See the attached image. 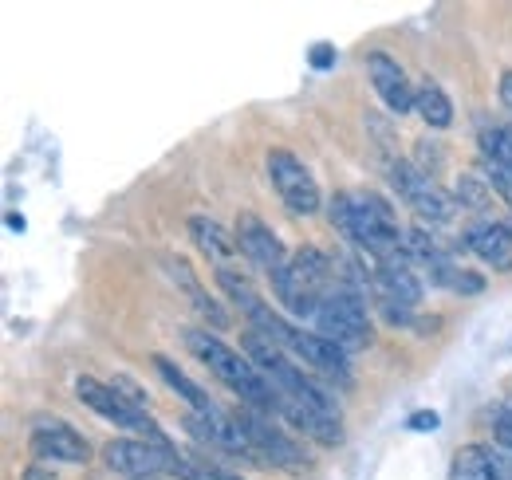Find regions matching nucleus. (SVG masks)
I'll return each mask as SVG.
<instances>
[{
  "instance_id": "nucleus-1",
  "label": "nucleus",
  "mask_w": 512,
  "mask_h": 480,
  "mask_svg": "<svg viewBox=\"0 0 512 480\" xmlns=\"http://www.w3.org/2000/svg\"><path fill=\"white\" fill-rule=\"evenodd\" d=\"M331 225L351 244H359L371 260L406 256V248H402L406 233L398 229V213L379 193H339V197H331Z\"/></svg>"
},
{
  "instance_id": "nucleus-2",
  "label": "nucleus",
  "mask_w": 512,
  "mask_h": 480,
  "mask_svg": "<svg viewBox=\"0 0 512 480\" xmlns=\"http://www.w3.org/2000/svg\"><path fill=\"white\" fill-rule=\"evenodd\" d=\"M186 343H190L193 355L205 362V366L241 398V406L260 410V414H276V390H272V382H268L241 351L225 347V343H221L217 335H209V331H186Z\"/></svg>"
},
{
  "instance_id": "nucleus-3",
  "label": "nucleus",
  "mask_w": 512,
  "mask_h": 480,
  "mask_svg": "<svg viewBox=\"0 0 512 480\" xmlns=\"http://www.w3.org/2000/svg\"><path fill=\"white\" fill-rule=\"evenodd\" d=\"M272 288H276V300L284 303L296 319H316L320 303L335 288V260L320 248H296L284 276Z\"/></svg>"
},
{
  "instance_id": "nucleus-4",
  "label": "nucleus",
  "mask_w": 512,
  "mask_h": 480,
  "mask_svg": "<svg viewBox=\"0 0 512 480\" xmlns=\"http://www.w3.org/2000/svg\"><path fill=\"white\" fill-rule=\"evenodd\" d=\"M367 303H371L367 292H359V288L335 280V288L327 292V300L320 303V311H316V319H312V323H316V335H323V339L335 343V347H343L347 355L371 347L375 335H371Z\"/></svg>"
},
{
  "instance_id": "nucleus-5",
  "label": "nucleus",
  "mask_w": 512,
  "mask_h": 480,
  "mask_svg": "<svg viewBox=\"0 0 512 480\" xmlns=\"http://www.w3.org/2000/svg\"><path fill=\"white\" fill-rule=\"evenodd\" d=\"M75 398L83 402V406H91L99 418L115 421V425H123V429H130L134 437H142V441H154V445H174L154 421H150V414L146 410H134V406H127L115 390H111V382H99V378H75Z\"/></svg>"
},
{
  "instance_id": "nucleus-6",
  "label": "nucleus",
  "mask_w": 512,
  "mask_h": 480,
  "mask_svg": "<svg viewBox=\"0 0 512 480\" xmlns=\"http://www.w3.org/2000/svg\"><path fill=\"white\" fill-rule=\"evenodd\" d=\"M390 185L394 193L430 225H446L449 217L457 213V201L449 197L438 181L430 178L426 170L410 166V162H390Z\"/></svg>"
},
{
  "instance_id": "nucleus-7",
  "label": "nucleus",
  "mask_w": 512,
  "mask_h": 480,
  "mask_svg": "<svg viewBox=\"0 0 512 480\" xmlns=\"http://www.w3.org/2000/svg\"><path fill=\"white\" fill-rule=\"evenodd\" d=\"M233 414H237V421L245 425L256 457H264L268 465L288 469V473H304V469H312L304 445H296L280 425H272V414H260V410H249V406H241V410H233Z\"/></svg>"
},
{
  "instance_id": "nucleus-8",
  "label": "nucleus",
  "mask_w": 512,
  "mask_h": 480,
  "mask_svg": "<svg viewBox=\"0 0 512 480\" xmlns=\"http://www.w3.org/2000/svg\"><path fill=\"white\" fill-rule=\"evenodd\" d=\"M268 181L276 189V197L300 213V217H312L320 209V185L312 178V170L292 154V150H268Z\"/></svg>"
},
{
  "instance_id": "nucleus-9",
  "label": "nucleus",
  "mask_w": 512,
  "mask_h": 480,
  "mask_svg": "<svg viewBox=\"0 0 512 480\" xmlns=\"http://www.w3.org/2000/svg\"><path fill=\"white\" fill-rule=\"evenodd\" d=\"M170 453H174V445H154V441H142V437H119V441H107L103 445L107 469L111 473H123L130 480L166 477Z\"/></svg>"
},
{
  "instance_id": "nucleus-10",
  "label": "nucleus",
  "mask_w": 512,
  "mask_h": 480,
  "mask_svg": "<svg viewBox=\"0 0 512 480\" xmlns=\"http://www.w3.org/2000/svg\"><path fill=\"white\" fill-rule=\"evenodd\" d=\"M233 233H237V244H241V256L276 284V280L284 276L288 260H292V252H284L280 237H276V233H272L256 213H241Z\"/></svg>"
},
{
  "instance_id": "nucleus-11",
  "label": "nucleus",
  "mask_w": 512,
  "mask_h": 480,
  "mask_svg": "<svg viewBox=\"0 0 512 480\" xmlns=\"http://www.w3.org/2000/svg\"><path fill=\"white\" fill-rule=\"evenodd\" d=\"M284 351H292L296 359L304 362V370H312V374H323V378H331V382H339V386L351 382L347 351L335 347V343H327V339L316 335V331H300V327H292V331L284 335Z\"/></svg>"
},
{
  "instance_id": "nucleus-12",
  "label": "nucleus",
  "mask_w": 512,
  "mask_h": 480,
  "mask_svg": "<svg viewBox=\"0 0 512 480\" xmlns=\"http://www.w3.org/2000/svg\"><path fill=\"white\" fill-rule=\"evenodd\" d=\"M32 457L36 461H64V465H87L91 461V445L67 425V421H40L28 437Z\"/></svg>"
},
{
  "instance_id": "nucleus-13",
  "label": "nucleus",
  "mask_w": 512,
  "mask_h": 480,
  "mask_svg": "<svg viewBox=\"0 0 512 480\" xmlns=\"http://www.w3.org/2000/svg\"><path fill=\"white\" fill-rule=\"evenodd\" d=\"M367 75H371V87L379 91V99L386 103V111H394V115L414 111V95H418V91L410 87V79H406V71L398 67V60L375 52V56H367Z\"/></svg>"
},
{
  "instance_id": "nucleus-14",
  "label": "nucleus",
  "mask_w": 512,
  "mask_h": 480,
  "mask_svg": "<svg viewBox=\"0 0 512 480\" xmlns=\"http://www.w3.org/2000/svg\"><path fill=\"white\" fill-rule=\"evenodd\" d=\"M276 414L288 421L296 433L320 441V445H339L343 441V429H339V418H327L320 410H308L304 402H292V398H280L276 402Z\"/></svg>"
},
{
  "instance_id": "nucleus-15",
  "label": "nucleus",
  "mask_w": 512,
  "mask_h": 480,
  "mask_svg": "<svg viewBox=\"0 0 512 480\" xmlns=\"http://www.w3.org/2000/svg\"><path fill=\"white\" fill-rule=\"evenodd\" d=\"M469 252H477L485 264H493L497 272H509L512 268V229L501 221H481L469 229Z\"/></svg>"
},
{
  "instance_id": "nucleus-16",
  "label": "nucleus",
  "mask_w": 512,
  "mask_h": 480,
  "mask_svg": "<svg viewBox=\"0 0 512 480\" xmlns=\"http://www.w3.org/2000/svg\"><path fill=\"white\" fill-rule=\"evenodd\" d=\"M186 225H190L193 244H197L209 260H217V264H229V256H237V252H241L237 233H229V229H225L221 221H213V217H190Z\"/></svg>"
},
{
  "instance_id": "nucleus-17",
  "label": "nucleus",
  "mask_w": 512,
  "mask_h": 480,
  "mask_svg": "<svg viewBox=\"0 0 512 480\" xmlns=\"http://www.w3.org/2000/svg\"><path fill=\"white\" fill-rule=\"evenodd\" d=\"M154 366H158V374H162V382L170 386V390H178V398L190 406L193 414H209V410H217V402L193 382L190 374L182 370V366H174V362L166 359V355H154Z\"/></svg>"
},
{
  "instance_id": "nucleus-18",
  "label": "nucleus",
  "mask_w": 512,
  "mask_h": 480,
  "mask_svg": "<svg viewBox=\"0 0 512 480\" xmlns=\"http://www.w3.org/2000/svg\"><path fill=\"white\" fill-rule=\"evenodd\" d=\"M497 449H485V445H465L453 453V465H449V480H497V465H493Z\"/></svg>"
},
{
  "instance_id": "nucleus-19",
  "label": "nucleus",
  "mask_w": 512,
  "mask_h": 480,
  "mask_svg": "<svg viewBox=\"0 0 512 480\" xmlns=\"http://www.w3.org/2000/svg\"><path fill=\"white\" fill-rule=\"evenodd\" d=\"M217 288H221L229 300L245 311V319L253 315L256 307H264L260 292H256V284L241 272V268H233V264H221V268H217Z\"/></svg>"
},
{
  "instance_id": "nucleus-20",
  "label": "nucleus",
  "mask_w": 512,
  "mask_h": 480,
  "mask_svg": "<svg viewBox=\"0 0 512 480\" xmlns=\"http://www.w3.org/2000/svg\"><path fill=\"white\" fill-rule=\"evenodd\" d=\"M414 111L422 115L426 126H434V130H446L449 122H453V103H449V95L438 87V83H422L418 87V95H414Z\"/></svg>"
},
{
  "instance_id": "nucleus-21",
  "label": "nucleus",
  "mask_w": 512,
  "mask_h": 480,
  "mask_svg": "<svg viewBox=\"0 0 512 480\" xmlns=\"http://www.w3.org/2000/svg\"><path fill=\"white\" fill-rule=\"evenodd\" d=\"M481 154L489 158V166H493V170L512 174V126L481 130Z\"/></svg>"
},
{
  "instance_id": "nucleus-22",
  "label": "nucleus",
  "mask_w": 512,
  "mask_h": 480,
  "mask_svg": "<svg viewBox=\"0 0 512 480\" xmlns=\"http://www.w3.org/2000/svg\"><path fill=\"white\" fill-rule=\"evenodd\" d=\"M457 201L465 205V209H489L493 205V185H485L481 178H473V174H465L461 185H457Z\"/></svg>"
},
{
  "instance_id": "nucleus-23",
  "label": "nucleus",
  "mask_w": 512,
  "mask_h": 480,
  "mask_svg": "<svg viewBox=\"0 0 512 480\" xmlns=\"http://www.w3.org/2000/svg\"><path fill=\"white\" fill-rule=\"evenodd\" d=\"M111 390L127 402V406H134V410H146V394H142V386L138 382H130V378H123V374H115L111 378Z\"/></svg>"
},
{
  "instance_id": "nucleus-24",
  "label": "nucleus",
  "mask_w": 512,
  "mask_h": 480,
  "mask_svg": "<svg viewBox=\"0 0 512 480\" xmlns=\"http://www.w3.org/2000/svg\"><path fill=\"white\" fill-rule=\"evenodd\" d=\"M438 414H434V410H422V414H410V421H406V425H410V429H414V433H434V429H438Z\"/></svg>"
},
{
  "instance_id": "nucleus-25",
  "label": "nucleus",
  "mask_w": 512,
  "mask_h": 480,
  "mask_svg": "<svg viewBox=\"0 0 512 480\" xmlns=\"http://www.w3.org/2000/svg\"><path fill=\"white\" fill-rule=\"evenodd\" d=\"M489 185L505 197V205L512 209V174H505V170H489Z\"/></svg>"
},
{
  "instance_id": "nucleus-26",
  "label": "nucleus",
  "mask_w": 512,
  "mask_h": 480,
  "mask_svg": "<svg viewBox=\"0 0 512 480\" xmlns=\"http://www.w3.org/2000/svg\"><path fill=\"white\" fill-rule=\"evenodd\" d=\"M335 63V48H327V44H316V52H312V67H331Z\"/></svg>"
},
{
  "instance_id": "nucleus-27",
  "label": "nucleus",
  "mask_w": 512,
  "mask_h": 480,
  "mask_svg": "<svg viewBox=\"0 0 512 480\" xmlns=\"http://www.w3.org/2000/svg\"><path fill=\"white\" fill-rule=\"evenodd\" d=\"M501 103L512 111V71H505V75H501Z\"/></svg>"
},
{
  "instance_id": "nucleus-28",
  "label": "nucleus",
  "mask_w": 512,
  "mask_h": 480,
  "mask_svg": "<svg viewBox=\"0 0 512 480\" xmlns=\"http://www.w3.org/2000/svg\"><path fill=\"white\" fill-rule=\"evenodd\" d=\"M209 469V480H241V477H233V473H225V469H217V465H205Z\"/></svg>"
},
{
  "instance_id": "nucleus-29",
  "label": "nucleus",
  "mask_w": 512,
  "mask_h": 480,
  "mask_svg": "<svg viewBox=\"0 0 512 480\" xmlns=\"http://www.w3.org/2000/svg\"><path fill=\"white\" fill-rule=\"evenodd\" d=\"M24 480H52V473H44V469H28Z\"/></svg>"
}]
</instances>
